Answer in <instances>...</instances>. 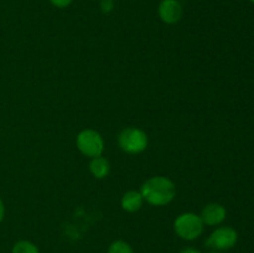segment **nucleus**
<instances>
[{
  "label": "nucleus",
  "instance_id": "f257e3e1",
  "mask_svg": "<svg viewBox=\"0 0 254 253\" xmlns=\"http://www.w3.org/2000/svg\"><path fill=\"white\" fill-rule=\"evenodd\" d=\"M140 193L144 201L151 206H166L175 198L176 186L166 176H153L141 185Z\"/></svg>",
  "mask_w": 254,
  "mask_h": 253
},
{
  "label": "nucleus",
  "instance_id": "f03ea898",
  "mask_svg": "<svg viewBox=\"0 0 254 253\" xmlns=\"http://www.w3.org/2000/svg\"><path fill=\"white\" fill-rule=\"evenodd\" d=\"M203 225L200 215L193 212H184L179 215L174 221V232L179 238L184 241H195L203 233Z\"/></svg>",
  "mask_w": 254,
  "mask_h": 253
},
{
  "label": "nucleus",
  "instance_id": "7ed1b4c3",
  "mask_svg": "<svg viewBox=\"0 0 254 253\" xmlns=\"http://www.w3.org/2000/svg\"><path fill=\"white\" fill-rule=\"evenodd\" d=\"M149 144L148 135L145 131L136 126L124 128L118 135V145L124 153L136 155L146 150Z\"/></svg>",
  "mask_w": 254,
  "mask_h": 253
},
{
  "label": "nucleus",
  "instance_id": "20e7f679",
  "mask_svg": "<svg viewBox=\"0 0 254 253\" xmlns=\"http://www.w3.org/2000/svg\"><path fill=\"white\" fill-rule=\"evenodd\" d=\"M77 149L89 159L101 156L104 151V139L94 129H83L76 138Z\"/></svg>",
  "mask_w": 254,
  "mask_h": 253
},
{
  "label": "nucleus",
  "instance_id": "39448f33",
  "mask_svg": "<svg viewBox=\"0 0 254 253\" xmlns=\"http://www.w3.org/2000/svg\"><path fill=\"white\" fill-rule=\"evenodd\" d=\"M238 241L237 231L230 226L217 227L205 241V246L212 251L225 252L236 246Z\"/></svg>",
  "mask_w": 254,
  "mask_h": 253
},
{
  "label": "nucleus",
  "instance_id": "423d86ee",
  "mask_svg": "<svg viewBox=\"0 0 254 253\" xmlns=\"http://www.w3.org/2000/svg\"><path fill=\"white\" fill-rule=\"evenodd\" d=\"M158 15L164 24H176L184 15L183 4L180 0H161L158 5Z\"/></svg>",
  "mask_w": 254,
  "mask_h": 253
},
{
  "label": "nucleus",
  "instance_id": "0eeeda50",
  "mask_svg": "<svg viewBox=\"0 0 254 253\" xmlns=\"http://www.w3.org/2000/svg\"><path fill=\"white\" fill-rule=\"evenodd\" d=\"M227 211L221 203H208L201 211V220L205 226H218L226 220Z\"/></svg>",
  "mask_w": 254,
  "mask_h": 253
},
{
  "label": "nucleus",
  "instance_id": "6e6552de",
  "mask_svg": "<svg viewBox=\"0 0 254 253\" xmlns=\"http://www.w3.org/2000/svg\"><path fill=\"white\" fill-rule=\"evenodd\" d=\"M144 203V198L141 196L140 191H136V190H129L127 191L126 193L123 195L121 200V205L122 208L127 212H136L141 208Z\"/></svg>",
  "mask_w": 254,
  "mask_h": 253
},
{
  "label": "nucleus",
  "instance_id": "1a4fd4ad",
  "mask_svg": "<svg viewBox=\"0 0 254 253\" xmlns=\"http://www.w3.org/2000/svg\"><path fill=\"white\" fill-rule=\"evenodd\" d=\"M89 171L96 179H104L109 175L111 171V164L104 156H97L91 159L89 163Z\"/></svg>",
  "mask_w": 254,
  "mask_h": 253
},
{
  "label": "nucleus",
  "instance_id": "9d476101",
  "mask_svg": "<svg viewBox=\"0 0 254 253\" xmlns=\"http://www.w3.org/2000/svg\"><path fill=\"white\" fill-rule=\"evenodd\" d=\"M11 253H40V250L31 241L20 240L14 243L11 248Z\"/></svg>",
  "mask_w": 254,
  "mask_h": 253
},
{
  "label": "nucleus",
  "instance_id": "9b49d317",
  "mask_svg": "<svg viewBox=\"0 0 254 253\" xmlns=\"http://www.w3.org/2000/svg\"><path fill=\"white\" fill-rule=\"evenodd\" d=\"M107 253H134V250L127 241L117 240L108 246Z\"/></svg>",
  "mask_w": 254,
  "mask_h": 253
},
{
  "label": "nucleus",
  "instance_id": "f8f14e48",
  "mask_svg": "<svg viewBox=\"0 0 254 253\" xmlns=\"http://www.w3.org/2000/svg\"><path fill=\"white\" fill-rule=\"evenodd\" d=\"M73 0H50L52 6L57 7V9H64V7L69 6Z\"/></svg>",
  "mask_w": 254,
  "mask_h": 253
},
{
  "label": "nucleus",
  "instance_id": "ddd939ff",
  "mask_svg": "<svg viewBox=\"0 0 254 253\" xmlns=\"http://www.w3.org/2000/svg\"><path fill=\"white\" fill-rule=\"evenodd\" d=\"M114 9L113 0H101V10L106 14L111 12Z\"/></svg>",
  "mask_w": 254,
  "mask_h": 253
},
{
  "label": "nucleus",
  "instance_id": "4468645a",
  "mask_svg": "<svg viewBox=\"0 0 254 253\" xmlns=\"http://www.w3.org/2000/svg\"><path fill=\"white\" fill-rule=\"evenodd\" d=\"M179 253H202L198 248L191 247V246H188V247H184L183 250H180Z\"/></svg>",
  "mask_w": 254,
  "mask_h": 253
},
{
  "label": "nucleus",
  "instance_id": "2eb2a0df",
  "mask_svg": "<svg viewBox=\"0 0 254 253\" xmlns=\"http://www.w3.org/2000/svg\"><path fill=\"white\" fill-rule=\"evenodd\" d=\"M4 217H5V205L4 202H2L1 198H0V223L4 221Z\"/></svg>",
  "mask_w": 254,
  "mask_h": 253
},
{
  "label": "nucleus",
  "instance_id": "dca6fc26",
  "mask_svg": "<svg viewBox=\"0 0 254 253\" xmlns=\"http://www.w3.org/2000/svg\"><path fill=\"white\" fill-rule=\"evenodd\" d=\"M208 253H223V252H217V251H211V252H208Z\"/></svg>",
  "mask_w": 254,
  "mask_h": 253
},
{
  "label": "nucleus",
  "instance_id": "f3484780",
  "mask_svg": "<svg viewBox=\"0 0 254 253\" xmlns=\"http://www.w3.org/2000/svg\"><path fill=\"white\" fill-rule=\"evenodd\" d=\"M250 1H252V2H254V0H250Z\"/></svg>",
  "mask_w": 254,
  "mask_h": 253
}]
</instances>
